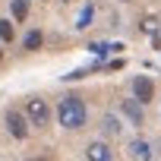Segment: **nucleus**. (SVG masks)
<instances>
[{
  "label": "nucleus",
  "mask_w": 161,
  "mask_h": 161,
  "mask_svg": "<svg viewBox=\"0 0 161 161\" xmlns=\"http://www.w3.org/2000/svg\"><path fill=\"white\" fill-rule=\"evenodd\" d=\"M57 120L63 130H82L86 120H89V108L82 98H63L60 108H57Z\"/></svg>",
  "instance_id": "f257e3e1"
},
{
  "label": "nucleus",
  "mask_w": 161,
  "mask_h": 161,
  "mask_svg": "<svg viewBox=\"0 0 161 161\" xmlns=\"http://www.w3.org/2000/svg\"><path fill=\"white\" fill-rule=\"evenodd\" d=\"M92 19H95V7L89 3V7H82V13L76 16V29H89V25H92Z\"/></svg>",
  "instance_id": "9d476101"
},
{
  "label": "nucleus",
  "mask_w": 161,
  "mask_h": 161,
  "mask_svg": "<svg viewBox=\"0 0 161 161\" xmlns=\"http://www.w3.org/2000/svg\"><path fill=\"white\" fill-rule=\"evenodd\" d=\"M120 108H123V114H126V117H130L136 126L142 123V104H139L136 98H126V101H120Z\"/></svg>",
  "instance_id": "423d86ee"
},
{
  "label": "nucleus",
  "mask_w": 161,
  "mask_h": 161,
  "mask_svg": "<svg viewBox=\"0 0 161 161\" xmlns=\"http://www.w3.org/2000/svg\"><path fill=\"white\" fill-rule=\"evenodd\" d=\"M13 35H16V29H13V22L10 19H0V41H13Z\"/></svg>",
  "instance_id": "f8f14e48"
},
{
  "label": "nucleus",
  "mask_w": 161,
  "mask_h": 161,
  "mask_svg": "<svg viewBox=\"0 0 161 161\" xmlns=\"http://www.w3.org/2000/svg\"><path fill=\"white\" fill-rule=\"evenodd\" d=\"M0 57H3V51H0Z\"/></svg>",
  "instance_id": "dca6fc26"
},
{
  "label": "nucleus",
  "mask_w": 161,
  "mask_h": 161,
  "mask_svg": "<svg viewBox=\"0 0 161 161\" xmlns=\"http://www.w3.org/2000/svg\"><path fill=\"white\" fill-rule=\"evenodd\" d=\"M133 95H136V101H139V104L152 101L155 86H152V79H148V76H136V79H133Z\"/></svg>",
  "instance_id": "20e7f679"
},
{
  "label": "nucleus",
  "mask_w": 161,
  "mask_h": 161,
  "mask_svg": "<svg viewBox=\"0 0 161 161\" xmlns=\"http://www.w3.org/2000/svg\"><path fill=\"white\" fill-rule=\"evenodd\" d=\"M120 130H123V126H120V120H117L114 114H104V117H101V133H104V136H120Z\"/></svg>",
  "instance_id": "6e6552de"
},
{
  "label": "nucleus",
  "mask_w": 161,
  "mask_h": 161,
  "mask_svg": "<svg viewBox=\"0 0 161 161\" xmlns=\"http://www.w3.org/2000/svg\"><path fill=\"white\" fill-rule=\"evenodd\" d=\"M63 3H69V0H63Z\"/></svg>",
  "instance_id": "2eb2a0df"
},
{
  "label": "nucleus",
  "mask_w": 161,
  "mask_h": 161,
  "mask_svg": "<svg viewBox=\"0 0 161 161\" xmlns=\"http://www.w3.org/2000/svg\"><path fill=\"white\" fill-rule=\"evenodd\" d=\"M10 13H13L16 22H22L29 16V0H10Z\"/></svg>",
  "instance_id": "1a4fd4ad"
},
{
  "label": "nucleus",
  "mask_w": 161,
  "mask_h": 161,
  "mask_svg": "<svg viewBox=\"0 0 161 161\" xmlns=\"http://www.w3.org/2000/svg\"><path fill=\"white\" fill-rule=\"evenodd\" d=\"M7 130H10L13 139H25V136H29V120H25L19 111L10 108V111H7Z\"/></svg>",
  "instance_id": "7ed1b4c3"
},
{
  "label": "nucleus",
  "mask_w": 161,
  "mask_h": 161,
  "mask_svg": "<svg viewBox=\"0 0 161 161\" xmlns=\"http://www.w3.org/2000/svg\"><path fill=\"white\" fill-rule=\"evenodd\" d=\"M142 32L158 35V19H155V16H145V19H142Z\"/></svg>",
  "instance_id": "ddd939ff"
},
{
  "label": "nucleus",
  "mask_w": 161,
  "mask_h": 161,
  "mask_svg": "<svg viewBox=\"0 0 161 161\" xmlns=\"http://www.w3.org/2000/svg\"><path fill=\"white\" fill-rule=\"evenodd\" d=\"M41 44H44V35H41V32H29V35H25V41H22V47H25V51H38Z\"/></svg>",
  "instance_id": "9b49d317"
},
{
  "label": "nucleus",
  "mask_w": 161,
  "mask_h": 161,
  "mask_svg": "<svg viewBox=\"0 0 161 161\" xmlns=\"http://www.w3.org/2000/svg\"><path fill=\"white\" fill-rule=\"evenodd\" d=\"M130 155L139 158V161H148V158H152V145H148L145 139H133V142H130Z\"/></svg>",
  "instance_id": "0eeeda50"
},
{
  "label": "nucleus",
  "mask_w": 161,
  "mask_h": 161,
  "mask_svg": "<svg viewBox=\"0 0 161 161\" xmlns=\"http://www.w3.org/2000/svg\"><path fill=\"white\" fill-rule=\"evenodd\" d=\"M25 120L32 126H47L51 123V108L44 98H29L25 101Z\"/></svg>",
  "instance_id": "f03ea898"
},
{
  "label": "nucleus",
  "mask_w": 161,
  "mask_h": 161,
  "mask_svg": "<svg viewBox=\"0 0 161 161\" xmlns=\"http://www.w3.org/2000/svg\"><path fill=\"white\" fill-rule=\"evenodd\" d=\"M25 161H47V158H35V155H32V158H25Z\"/></svg>",
  "instance_id": "4468645a"
},
{
  "label": "nucleus",
  "mask_w": 161,
  "mask_h": 161,
  "mask_svg": "<svg viewBox=\"0 0 161 161\" xmlns=\"http://www.w3.org/2000/svg\"><path fill=\"white\" fill-rule=\"evenodd\" d=\"M86 158L89 161H114V152L108 148V142H89L86 145Z\"/></svg>",
  "instance_id": "39448f33"
}]
</instances>
